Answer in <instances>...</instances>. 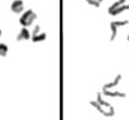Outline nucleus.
<instances>
[{
	"label": "nucleus",
	"instance_id": "1",
	"mask_svg": "<svg viewBox=\"0 0 129 120\" xmlns=\"http://www.w3.org/2000/svg\"><path fill=\"white\" fill-rule=\"evenodd\" d=\"M38 19L37 14L34 13L33 10H27L26 12H24V13L21 14L20 19H19V24L21 25L22 27H25V28H28L29 26H32V25L34 24V21Z\"/></svg>",
	"mask_w": 129,
	"mask_h": 120
},
{
	"label": "nucleus",
	"instance_id": "2",
	"mask_svg": "<svg viewBox=\"0 0 129 120\" xmlns=\"http://www.w3.org/2000/svg\"><path fill=\"white\" fill-rule=\"evenodd\" d=\"M129 24L128 20H123V21H112L109 27H110V41H114L115 40L116 35H117V29L120 27H123V26H127Z\"/></svg>",
	"mask_w": 129,
	"mask_h": 120
},
{
	"label": "nucleus",
	"instance_id": "3",
	"mask_svg": "<svg viewBox=\"0 0 129 120\" xmlns=\"http://www.w3.org/2000/svg\"><path fill=\"white\" fill-rule=\"evenodd\" d=\"M46 37H47V35H46V33L41 32V27L39 26V25H37V26L34 27L33 32H32V40H33V42H41V41H45Z\"/></svg>",
	"mask_w": 129,
	"mask_h": 120
},
{
	"label": "nucleus",
	"instance_id": "4",
	"mask_svg": "<svg viewBox=\"0 0 129 120\" xmlns=\"http://www.w3.org/2000/svg\"><path fill=\"white\" fill-rule=\"evenodd\" d=\"M11 11L15 14H20L25 11V4L22 0H13L11 4Z\"/></svg>",
	"mask_w": 129,
	"mask_h": 120
},
{
	"label": "nucleus",
	"instance_id": "5",
	"mask_svg": "<svg viewBox=\"0 0 129 120\" xmlns=\"http://www.w3.org/2000/svg\"><path fill=\"white\" fill-rule=\"evenodd\" d=\"M32 37V33L28 30V28H25L22 27L19 32V34L17 35V41H25V40H28Z\"/></svg>",
	"mask_w": 129,
	"mask_h": 120
},
{
	"label": "nucleus",
	"instance_id": "6",
	"mask_svg": "<svg viewBox=\"0 0 129 120\" xmlns=\"http://www.w3.org/2000/svg\"><path fill=\"white\" fill-rule=\"evenodd\" d=\"M129 10V4H123L122 6H120V7H117L116 10H114L113 12H110V15H119L120 13H123V12H126V11H128Z\"/></svg>",
	"mask_w": 129,
	"mask_h": 120
},
{
	"label": "nucleus",
	"instance_id": "7",
	"mask_svg": "<svg viewBox=\"0 0 129 120\" xmlns=\"http://www.w3.org/2000/svg\"><path fill=\"white\" fill-rule=\"evenodd\" d=\"M127 3V0H116L115 3H113L110 6L108 7V14L110 13V12H113L114 10H116L117 7H120V6H122L123 4H126Z\"/></svg>",
	"mask_w": 129,
	"mask_h": 120
},
{
	"label": "nucleus",
	"instance_id": "8",
	"mask_svg": "<svg viewBox=\"0 0 129 120\" xmlns=\"http://www.w3.org/2000/svg\"><path fill=\"white\" fill-rule=\"evenodd\" d=\"M8 53V47L5 43H0V56H6Z\"/></svg>",
	"mask_w": 129,
	"mask_h": 120
},
{
	"label": "nucleus",
	"instance_id": "9",
	"mask_svg": "<svg viewBox=\"0 0 129 120\" xmlns=\"http://www.w3.org/2000/svg\"><path fill=\"white\" fill-rule=\"evenodd\" d=\"M87 3L90 5V6H94V7H100V5L102 4L103 0H86Z\"/></svg>",
	"mask_w": 129,
	"mask_h": 120
},
{
	"label": "nucleus",
	"instance_id": "10",
	"mask_svg": "<svg viewBox=\"0 0 129 120\" xmlns=\"http://www.w3.org/2000/svg\"><path fill=\"white\" fill-rule=\"evenodd\" d=\"M1 34H3V32H1V29H0V36H1Z\"/></svg>",
	"mask_w": 129,
	"mask_h": 120
},
{
	"label": "nucleus",
	"instance_id": "11",
	"mask_svg": "<svg viewBox=\"0 0 129 120\" xmlns=\"http://www.w3.org/2000/svg\"><path fill=\"white\" fill-rule=\"evenodd\" d=\"M127 40H128V41H129V34H128V37H127Z\"/></svg>",
	"mask_w": 129,
	"mask_h": 120
}]
</instances>
